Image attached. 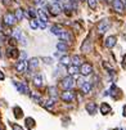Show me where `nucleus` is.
<instances>
[{
  "mask_svg": "<svg viewBox=\"0 0 126 130\" xmlns=\"http://www.w3.org/2000/svg\"><path fill=\"white\" fill-rule=\"evenodd\" d=\"M64 31V30L62 28V26H59V25H54L53 27H51V34H54V35H61L62 32Z\"/></svg>",
  "mask_w": 126,
  "mask_h": 130,
  "instance_id": "16",
  "label": "nucleus"
},
{
  "mask_svg": "<svg viewBox=\"0 0 126 130\" xmlns=\"http://www.w3.org/2000/svg\"><path fill=\"white\" fill-rule=\"evenodd\" d=\"M48 91H49V94L51 98H57V89L54 86H49L48 88Z\"/></svg>",
  "mask_w": 126,
  "mask_h": 130,
  "instance_id": "27",
  "label": "nucleus"
},
{
  "mask_svg": "<svg viewBox=\"0 0 126 130\" xmlns=\"http://www.w3.org/2000/svg\"><path fill=\"white\" fill-rule=\"evenodd\" d=\"M42 82H44V80H42V76L41 75H35L34 76V84H35L36 86H41Z\"/></svg>",
  "mask_w": 126,
  "mask_h": 130,
  "instance_id": "20",
  "label": "nucleus"
},
{
  "mask_svg": "<svg viewBox=\"0 0 126 130\" xmlns=\"http://www.w3.org/2000/svg\"><path fill=\"white\" fill-rule=\"evenodd\" d=\"M84 82H85L84 79H79V85H80V86H83V85H84Z\"/></svg>",
  "mask_w": 126,
  "mask_h": 130,
  "instance_id": "40",
  "label": "nucleus"
},
{
  "mask_svg": "<svg viewBox=\"0 0 126 130\" xmlns=\"http://www.w3.org/2000/svg\"><path fill=\"white\" fill-rule=\"evenodd\" d=\"M100 112L103 115H108L111 112V106L108 103H102L100 104Z\"/></svg>",
  "mask_w": 126,
  "mask_h": 130,
  "instance_id": "18",
  "label": "nucleus"
},
{
  "mask_svg": "<svg viewBox=\"0 0 126 130\" xmlns=\"http://www.w3.org/2000/svg\"><path fill=\"white\" fill-rule=\"evenodd\" d=\"M30 27H31L32 30H36V28L39 27V23L36 21H31V22H30Z\"/></svg>",
  "mask_w": 126,
  "mask_h": 130,
  "instance_id": "33",
  "label": "nucleus"
},
{
  "mask_svg": "<svg viewBox=\"0 0 126 130\" xmlns=\"http://www.w3.org/2000/svg\"><path fill=\"white\" fill-rule=\"evenodd\" d=\"M87 4H89V6H90V9L97 8V0H87Z\"/></svg>",
  "mask_w": 126,
  "mask_h": 130,
  "instance_id": "31",
  "label": "nucleus"
},
{
  "mask_svg": "<svg viewBox=\"0 0 126 130\" xmlns=\"http://www.w3.org/2000/svg\"><path fill=\"white\" fill-rule=\"evenodd\" d=\"M13 36L16 37V39L19 41V43H22L23 45H26L27 44V41H26V37H25V35L22 34L19 30H14V32H13Z\"/></svg>",
  "mask_w": 126,
  "mask_h": 130,
  "instance_id": "8",
  "label": "nucleus"
},
{
  "mask_svg": "<svg viewBox=\"0 0 126 130\" xmlns=\"http://www.w3.org/2000/svg\"><path fill=\"white\" fill-rule=\"evenodd\" d=\"M86 111L90 113V115H94L95 111H97V104H95L94 102H89L86 104Z\"/></svg>",
  "mask_w": 126,
  "mask_h": 130,
  "instance_id": "15",
  "label": "nucleus"
},
{
  "mask_svg": "<svg viewBox=\"0 0 126 130\" xmlns=\"http://www.w3.org/2000/svg\"><path fill=\"white\" fill-rule=\"evenodd\" d=\"M38 67H39V58L30 59V62H28V68L30 70H36Z\"/></svg>",
  "mask_w": 126,
  "mask_h": 130,
  "instance_id": "14",
  "label": "nucleus"
},
{
  "mask_svg": "<svg viewBox=\"0 0 126 130\" xmlns=\"http://www.w3.org/2000/svg\"><path fill=\"white\" fill-rule=\"evenodd\" d=\"M13 112H14V116H16V119H21L22 116H23V111H22V108H19V107H14Z\"/></svg>",
  "mask_w": 126,
  "mask_h": 130,
  "instance_id": "22",
  "label": "nucleus"
},
{
  "mask_svg": "<svg viewBox=\"0 0 126 130\" xmlns=\"http://www.w3.org/2000/svg\"><path fill=\"white\" fill-rule=\"evenodd\" d=\"M12 129L13 130H23V128H22L21 125H18V124H12Z\"/></svg>",
  "mask_w": 126,
  "mask_h": 130,
  "instance_id": "35",
  "label": "nucleus"
},
{
  "mask_svg": "<svg viewBox=\"0 0 126 130\" xmlns=\"http://www.w3.org/2000/svg\"><path fill=\"white\" fill-rule=\"evenodd\" d=\"M38 16H39V18H40L41 21H44V22H48V17H46L45 12H44L42 9H39V10H38Z\"/></svg>",
  "mask_w": 126,
  "mask_h": 130,
  "instance_id": "24",
  "label": "nucleus"
},
{
  "mask_svg": "<svg viewBox=\"0 0 126 130\" xmlns=\"http://www.w3.org/2000/svg\"><path fill=\"white\" fill-rule=\"evenodd\" d=\"M81 50H83L84 53H89L91 50V41H90V37H87V39L84 41L83 47H81Z\"/></svg>",
  "mask_w": 126,
  "mask_h": 130,
  "instance_id": "11",
  "label": "nucleus"
},
{
  "mask_svg": "<svg viewBox=\"0 0 126 130\" xmlns=\"http://www.w3.org/2000/svg\"><path fill=\"white\" fill-rule=\"evenodd\" d=\"M39 26H40L41 28H45V27H46V22H44V21L40 19V21H39Z\"/></svg>",
  "mask_w": 126,
  "mask_h": 130,
  "instance_id": "38",
  "label": "nucleus"
},
{
  "mask_svg": "<svg viewBox=\"0 0 126 130\" xmlns=\"http://www.w3.org/2000/svg\"><path fill=\"white\" fill-rule=\"evenodd\" d=\"M34 1H35V3H40V0H34Z\"/></svg>",
  "mask_w": 126,
  "mask_h": 130,
  "instance_id": "46",
  "label": "nucleus"
},
{
  "mask_svg": "<svg viewBox=\"0 0 126 130\" xmlns=\"http://www.w3.org/2000/svg\"><path fill=\"white\" fill-rule=\"evenodd\" d=\"M3 21H4V23L6 26H13V25H16V22H17V18H16V14H13L12 12H6L4 14V17H3Z\"/></svg>",
  "mask_w": 126,
  "mask_h": 130,
  "instance_id": "2",
  "label": "nucleus"
},
{
  "mask_svg": "<svg viewBox=\"0 0 126 130\" xmlns=\"http://www.w3.org/2000/svg\"><path fill=\"white\" fill-rule=\"evenodd\" d=\"M14 14H16L17 21H22V18H23V10H22V9H17Z\"/></svg>",
  "mask_w": 126,
  "mask_h": 130,
  "instance_id": "28",
  "label": "nucleus"
},
{
  "mask_svg": "<svg viewBox=\"0 0 126 130\" xmlns=\"http://www.w3.org/2000/svg\"><path fill=\"white\" fill-rule=\"evenodd\" d=\"M61 98H62V101L70 103V102H72L73 99H75V93H73L72 90H64L61 94Z\"/></svg>",
  "mask_w": 126,
  "mask_h": 130,
  "instance_id": "3",
  "label": "nucleus"
},
{
  "mask_svg": "<svg viewBox=\"0 0 126 130\" xmlns=\"http://www.w3.org/2000/svg\"><path fill=\"white\" fill-rule=\"evenodd\" d=\"M67 72H68L70 75H76V73L80 72V68H79V66H76V65H71V66H68Z\"/></svg>",
  "mask_w": 126,
  "mask_h": 130,
  "instance_id": "17",
  "label": "nucleus"
},
{
  "mask_svg": "<svg viewBox=\"0 0 126 130\" xmlns=\"http://www.w3.org/2000/svg\"><path fill=\"white\" fill-rule=\"evenodd\" d=\"M5 79V76H4V73L1 72V71H0V80H4Z\"/></svg>",
  "mask_w": 126,
  "mask_h": 130,
  "instance_id": "41",
  "label": "nucleus"
},
{
  "mask_svg": "<svg viewBox=\"0 0 126 130\" xmlns=\"http://www.w3.org/2000/svg\"><path fill=\"white\" fill-rule=\"evenodd\" d=\"M49 10L53 16H58V14H61V12H62V6L57 3H53L51 5H49Z\"/></svg>",
  "mask_w": 126,
  "mask_h": 130,
  "instance_id": "7",
  "label": "nucleus"
},
{
  "mask_svg": "<svg viewBox=\"0 0 126 130\" xmlns=\"http://www.w3.org/2000/svg\"><path fill=\"white\" fill-rule=\"evenodd\" d=\"M26 124H27V126H28V128H31V126H34V125H35V120H34V119H31V117H27V119H26Z\"/></svg>",
  "mask_w": 126,
  "mask_h": 130,
  "instance_id": "32",
  "label": "nucleus"
},
{
  "mask_svg": "<svg viewBox=\"0 0 126 130\" xmlns=\"http://www.w3.org/2000/svg\"><path fill=\"white\" fill-rule=\"evenodd\" d=\"M93 72V66L90 63H83L80 67V73H83L84 76H87Z\"/></svg>",
  "mask_w": 126,
  "mask_h": 130,
  "instance_id": "5",
  "label": "nucleus"
},
{
  "mask_svg": "<svg viewBox=\"0 0 126 130\" xmlns=\"http://www.w3.org/2000/svg\"><path fill=\"white\" fill-rule=\"evenodd\" d=\"M115 130H122V129H118V128H117V129H115Z\"/></svg>",
  "mask_w": 126,
  "mask_h": 130,
  "instance_id": "47",
  "label": "nucleus"
},
{
  "mask_svg": "<svg viewBox=\"0 0 126 130\" xmlns=\"http://www.w3.org/2000/svg\"><path fill=\"white\" fill-rule=\"evenodd\" d=\"M57 49H58L59 52H67V50H68V47H67V44H66L64 41H59V43L57 44Z\"/></svg>",
  "mask_w": 126,
  "mask_h": 130,
  "instance_id": "21",
  "label": "nucleus"
},
{
  "mask_svg": "<svg viewBox=\"0 0 126 130\" xmlns=\"http://www.w3.org/2000/svg\"><path fill=\"white\" fill-rule=\"evenodd\" d=\"M54 3H57V4H59V5H61V3H62V0H54ZM62 6V5H61Z\"/></svg>",
  "mask_w": 126,
  "mask_h": 130,
  "instance_id": "44",
  "label": "nucleus"
},
{
  "mask_svg": "<svg viewBox=\"0 0 126 130\" xmlns=\"http://www.w3.org/2000/svg\"><path fill=\"white\" fill-rule=\"evenodd\" d=\"M42 61H44V62H45L46 65H50L51 62H53V58H49V57H44V58H42Z\"/></svg>",
  "mask_w": 126,
  "mask_h": 130,
  "instance_id": "36",
  "label": "nucleus"
},
{
  "mask_svg": "<svg viewBox=\"0 0 126 130\" xmlns=\"http://www.w3.org/2000/svg\"><path fill=\"white\" fill-rule=\"evenodd\" d=\"M18 40L16 39V37H10V39H9V45H12V47H16V43H17Z\"/></svg>",
  "mask_w": 126,
  "mask_h": 130,
  "instance_id": "34",
  "label": "nucleus"
},
{
  "mask_svg": "<svg viewBox=\"0 0 126 130\" xmlns=\"http://www.w3.org/2000/svg\"><path fill=\"white\" fill-rule=\"evenodd\" d=\"M54 103H55V98H50V99H48V101L45 102V104H44V106H45L48 110H50L51 107L54 106Z\"/></svg>",
  "mask_w": 126,
  "mask_h": 130,
  "instance_id": "25",
  "label": "nucleus"
},
{
  "mask_svg": "<svg viewBox=\"0 0 126 130\" xmlns=\"http://www.w3.org/2000/svg\"><path fill=\"white\" fill-rule=\"evenodd\" d=\"M72 62H73V65H76V66H79V65H81V57L80 56H73L72 57Z\"/></svg>",
  "mask_w": 126,
  "mask_h": 130,
  "instance_id": "29",
  "label": "nucleus"
},
{
  "mask_svg": "<svg viewBox=\"0 0 126 130\" xmlns=\"http://www.w3.org/2000/svg\"><path fill=\"white\" fill-rule=\"evenodd\" d=\"M124 116H126V106L124 107Z\"/></svg>",
  "mask_w": 126,
  "mask_h": 130,
  "instance_id": "45",
  "label": "nucleus"
},
{
  "mask_svg": "<svg viewBox=\"0 0 126 130\" xmlns=\"http://www.w3.org/2000/svg\"><path fill=\"white\" fill-rule=\"evenodd\" d=\"M90 90H91V84L90 82H84V85L81 86V91H83L84 94H89L90 93Z\"/></svg>",
  "mask_w": 126,
  "mask_h": 130,
  "instance_id": "19",
  "label": "nucleus"
},
{
  "mask_svg": "<svg viewBox=\"0 0 126 130\" xmlns=\"http://www.w3.org/2000/svg\"><path fill=\"white\" fill-rule=\"evenodd\" d=\"M27 67H28L27 62H26L25 59H22V61H19V62H17V65H16V70H17L18 73H25V72L27 71Z\"/></svg>",
  "mask_w": 126,
  "mask_h": 130,
  "instance_id": "6",
  "label": "nucleus"
},
{
  "mask_svg": "<svg viewBox=\"0 0 126 130\" xmlns=\"http://www.w3.org/2000/svg\"><path fill=\"white\" fill-rule=\"evenodd\" d=\"M122 66H124V67H126V56L124 57V63H122Z\"/></svg>",
  "mask_w": 126,
  "mask_h": 130,
  "instance_id": "43",
  "label": "nucleus"
},
{
  "mask_svg": "<svg viewBox=\"0 0 126 130\" xmlns=\"http://www.w3.org/2000/svg\"><path fill=\"white\" fill-rule=\"evenodd\" d=\"M0 130H5V126L1 124V122H0Z\"/></svg>",
  "mask_w": 126,
  "mask_h": 130,
  "instance_id": "42",
  "label": "nucleus"
},
{
  "mask_svg": "<svg viewBox=\"0 0 126 130\" xmlns=\"http://www.w3.org/2000/svg\"><path fill=\"white\" fill-rule=\"evenodd\" d=\"M28 16L31 17V18H35L36 16H38V10H35L34 8H30L28 9Z\"/></svg>",
  "mask_w": 126,
  "mask_h": 130,
  "instance_id": "30",
  "label": "nucleus"
},
{
  "mask_svg": "<svg viewBox=\"0 0 126 130\" xmlns=\"http://www.w3.org/2000/svg\"><path fill=\"white\" fill-rule=\"evenodd\" d=\"M125 5H126V3H125Z\"/></svg>",
  "mask_w": 126,
  "mask_h": 130,
  "instance_id": "48",
  "label": "nucleus"
},
{
  "mask_svg": "<svg viewBox=\"0 0 126 130\" xmlns=\"http://www.w3.org/2000/svg\"><path fill=\"white\" fill-rule=\"evenodd\" d=\"M18 56H19V52H18L16 48L10 49V50H9V53H8V57H12V58H17Z\"/></svg>",
  "mask_w": 126,
  "mask_h": 130,
  "instance_id": "26",
  "label": "nucleus"
},
{
  "mask_svg": "<svg viewBox=\"0 0 126 130\" xmlns=\"http://www.w3.org/2000/svg\"><path fill=\"white\" fill-rule=\"evenodd\" d=\"M116 37L115 36H108L107 39H106V43H104V45L107 48H113L115 45H116Z\"/></svg>",
  "mask_w": 126,
  "mask_h": 130,
  "instance_id": "12",
  "label": "nucleus"
},
{
  "mask_svg": "<svg viewBox=\"0 0 126 130\" xmlns=\"http://www.w3.org/2000/svg\"><path fill=\"white\" fill-rule=\"evenodd\" d=\"M14 85L17 86L19 93H23V94H27L28 93V88L26 86L25 82H18V81H14Z\"/></svg>",
  "mask_w": 126,
  "mask_h": 130,
  "instance_id": "10",
  "label": "nucleus"
},
{
  "mask_svg": "<svg viewBox=\"0 0 126 130\" xmlns=\"http://www.w3.org/2000/svg\"><path fill=\"white\" fill-rule=\"evenodd\" d=\"M58 37L61 40H63V41H72V35L70 34V32H67V31H63L61 35H58Z\"/></svg>",
  "mask_w": 126,
  "mask_h": 130,
  "instance_id": "13",
  "label": "nucleus"
},
{
  "mask_svg": "<svg viewBox=\"0 0 126 130\" xmlns=\"http://www.w3.org/2000/svg\"><path fill=\"white\" fill-rule=\"evenodd\" d=\"M113 9H115L116 12H118V13L124 12L125 5H124V3H122V0H113Z\"/></svg>",
  "mask_w": 126,
  "mask_h": 130,
  "instance_id": "9",
  "label": "nucleus"
},
{
  "mask_svg": "<svg viewBox=\"0 0 126 130\" xmlns=\"http://www.w3.org/2000/svg\"><path fill=\"white\" fill-rule=\"evenodd\" d=\"M32 99L36 102V103H42V101H41V98L39 97V95H32Z\"/></svg>",
  "mask_w": 126,
  "mask_h": 130,
  "instance_id": "37",
  "label": "nucleus"
},
{
  "mask_svg": "<svg viewBox=\"0 0 126 130\" xmlns=\"http://www.w3.org/2000/svg\"><path fill=\"white\" fill-rule=\"evenodd\" d=\"M71 61H72V58H71V57L64 56V57H62V58H61V65H62V66H67V65H70Z\"/></svg>",
  "mask_w": 126,
  "mask_h": 130,
  "instance_id": "23",
  "label": "nucleus"
},
{
  "mask_svg": "<svg viewBox=\"0 0 126 130\" xmlns=\"http://www.w3.org/2000/svg\"><path fill=\"white\" fill-rule=\"evenodd\" d=\"M3 3H4V5H6V6H9V5L12 4V0H3Z\"/></svg>",
  "mask_w": 126,
  "mask_h": 130,
  "instance_id": "39",
  "label": "nucleus"
},
{
  "mask_svg": "<svg viewBox=\"0 0 126 130\" xmlns=\"http://www.w3.org/2000/svg\"><path fill=\"white\" fill-rule=\"evenodd\" d=\"M109 26H111V23H109L108 19H103V21H100L99 23H98V32H99V34H104L107 30L109 28Z\"/></svg>",
  "mask_w": 126,
  "mask_h": 130,
  "instance_id": "4",
  "label": "nucleus"
},
{
  "mask_svg": "<svg viewBox=\"0 0 126 130\" xmlns=\"http://www.w3.org/2000/svg\"><path fill=\"white\" fill-rule=\"evenodd\" d=\"M75 82H76L75 79L72 77V75H70V76H67V77L61 80V88L63 90H71L73 86H75Z\"/></svg>",
  "mask_w": 126,
  "mask_h": 130,
  "instance_id": "1",
  "label": "nucleus"
}]
</instances>
